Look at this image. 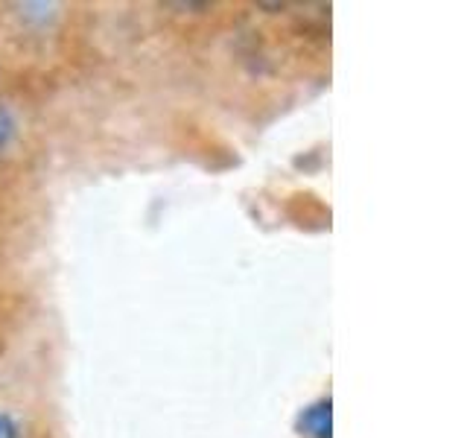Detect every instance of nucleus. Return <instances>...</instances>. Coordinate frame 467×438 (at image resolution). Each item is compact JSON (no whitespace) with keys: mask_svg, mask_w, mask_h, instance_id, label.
I'll use <instances>...</instances> for the list:
<instances>
[{"mask_svg":"<svg viewBox=\"0 0 467 438\" xmlns=\"http://www.w3.org/2000/svg\"><path fill=\"white\" fill-rule=\"evenodd\" d=\"M333 430V403L318 401L313 406H306L304 412L298 415V433L306 438H330Z\"/></svg>","mask_w":467,"mask_h":438,"instance_id":"nucleus-1","label":"nucleus"},{"mask_svg":"<svg viewBox=\"0 0 467 438\" xmlns=\"http://www.w3.org/2000/svg\"><path fill=\"white\" fill-rule=\"evenodd\" d=\"M15 135V120L9 117V111L6 109H0V150L9 143V138Z\"/></svg>","mask_w":467,"mask_h":438,"instance_id":"nucleus-2","label":"nucleus"},{"mask_svg":"<svg viewBox=\"0 0 467 438\" xmlns=\"http://www.w3.org/2000/svg\"><path fill=\"white\" fill-rule=\"evenodd\" d=\"M0 438H18V427L9 415H0Z\"/></svg>","mask_w":467,"mask_h":438,"instance_id":"nucleus-3","label":"nucleus"}]
</instances>
